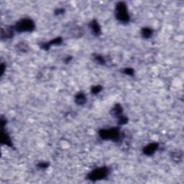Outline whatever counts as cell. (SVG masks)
Masks as SVG:
<instances>
[{"label": "cell", "instance_id": "cell-8", "mask_svg": "<svg viewBox=\"0 0 184 184\" xmlns=\"http://www.w3.org/2000/svg\"><path fill=\"white\" fill-rule=\"evenodd\" d=\"M122 106L119 105V104H116V105L113 106L112 109H111V114L115 117H119L121 115H122Z\"/></svg>", "mask_w": 184, "mask_h": 184}, {"label": "cell", "instance_id": "cell-14", "mask_svg": "<svg viewBox=\"0 0 184 184\" xmlns=\"http://www.w3.org/2000/svg\"><path fill=\"white\" fill-rule=\"evenodd\" d=\"M172 158L173 159L174 161L176 162H180L181 161V159H182V153L181 152H173L172 153Z\"/></svg>", "mask_w": 184, "mask_h": 184}, {"label": "cell", "instance_id": "cell-21", "mask_svg": "<svg viewBox=\"0 0 184 184\" xmlns=\"http://www.w3.org/2000/svg\"><path fill=\"white\" fill-rule=\"evenodd\" d=\"M4 71V67L3 64H2V75H3Z\"/></svg>", "mask_w": 184, "mask_h": 184}, {"label": "cell", "instance_id": "cell-3", "mask_svg": "<svg viewBox=\"0 0 184 184\" xmlns=\"http://www.w3.org/2000/svg\"><path fill=\"white\" fill-rule=\"evenodd\" d=\"M14 27L15 30L18 32H30L35 30L34 21L30 18H23L17 21Z\"/></svg>", "mask_w": 184, "mask_h": 184}, {"label": "cell", "instance_id": "cell-20", "mask_svg": "<svg viewBox=\"0 0 184 184\" xmlns=\"http://www.w3.org/2000/svg\"><path fill=\"white\" fill-rule=\"evenodd\" d=\"M64 12V10L63 9H58L55 11V15H61L63 14Z\"/></svg>", "mask_w": 184, "mask_h": 184}, {"label": "cell", "instance_id": "cell-12", "mask_svg": "<svg viewBox=\"0 0 184 184\" xmlns=\"http://www.w3.org/2000/svg\"><path fill=\"white\" fill-rule=\"evenodd\" d=\"M153 34V30L150 28H143L141 30V35L143 38L149 39Z\"/></svg>", "mask_w": 184, "mask_h": 184}, {"label": "cell", "instance_id": "cell-7", "mask_svg": "<svg viewBox=\"0 0 184 184\" xmlns=\"http://www.w3.org/2000/svg\"><path fill=\"white\" fill-rule=\"evenodd\" d=\"M63 42V39L61 37H56V38L52 40L51 41H50L49 43H43L41 45V47L43 48V49L48 50H49V48H50V46L52 45H61Z\"/></svg>", "mask_w": 184, "mask_h": 184}, {"label": "cell", "instance_id": "cell-4", "mask_svg": "<svg viewBox=\"0 0 184 184\" xmlns=\"http://www.w3.org/2000/svg\"><path fill=\"white\" fill-rule=\"evenodd\" d=\"M109 174V168L106 166L93 170L87 175V179L92 181H100L106 178Z\"/></svg>", "mask_w": 184, "mask_h": 184}, {"label": "cell", "instance_id": "cell-2", "mask_svg": "<svg viewBox=\"0 0 184 184\" xmlns=\"http://www.w3.org/2000/svg\"><path fill=\"white\" fill-rule=\"evenodd\" d=\"M116 18L123 23H127L130 20V17L128 13L127 6L124 2H119L115 6Z\"/></svg>", "mask_w": 184, "mask_h": 184}, {"label": "cell", "instance_id": "cell-17", "mask_svg": "<svg viewBox=\"0 0 184 184\" xmlns=\"http://www.w3.org/2000/svg\"><path fill=\"white\" fill-rule=\"evenodd\" d=\"M118 125H125V124H127V121H128V119L127 117L124 116V115H121L120 117H118Z\"/></svg>", "mask_w": 184, "mask_h": 184}, {"label": "cell", "instance_id": "cell-13", "mask_svg": "<svg viewBox=\"0 0 184 184\" xmlns=\"http://www.w3.org/2000/svg\"><path fill=\"white\" fill-rule=\"evenodd\" d=\"M94 58L95 60V61H96V63H98L99 64H101V65H105V64L106 63L105 58L103 56H101V55L94 54Z\"/></svg>", "mask_w": 184, "mask_h": 184}, {"label": "cell", "instance_id": "cell-6", "mask_svg": "<svg viewBox=\"0 0 184 184\" xmlns=\"http://www.w3.org/2000/svg\"><path fill=\"white\" fill-rule=\"evenodd\" d=\"M159 148V144L158 143H152L148 144L143 148V153L146 156H152L153 155Z\"/></svg>", "mask_w": 184, "mask_h": 184}, {"label": "cell", "instance_id": "cell-19", "mask_svg": "<svg viewBox=\"0 0 184 184\" xmlns=\"http://www.w3.org/2000/svg\"><path fill=\"white\" fill-rule=\"evenodd\" d=\"M123 73L125 74L129 75V76H133L135 72H134V70H133V68H125V69H124Z\"/></svg>", "mask_w": 184, "mask_h": 184}, {"label": "cell", "instance_id": "cell-11", "mask_svg": "<svg viewBox=\"0 0 184 184\" xmlns=\"http://www.w3.org/2000/svg\"><path fill=\"white\" fill-rule=\"evenodd\" d=\"M86 96L83 92H79L75 96V101L77 105H83L86 102Z\"/></svg>", "mask_w": 184, "mask_h": 184}, {"label": "cell", "instance_id": "cell-10", "mask_svg": "<svg viewBox=\"0 0 184 184\" xmlns=\"http://www.w3.org/2000/svg\"><path fill=\"white\" fill-rule=\"evenodd\" d=\"M1 142L2 144L9 146V147H12V143L10 137L9 136V135L6 132H4L3 130H2V138Z\"/></svg>", "mask_w": 184, "mask_h": 184}, {"label": "cell", "instance_id": "cell-9", "mask_svg": "<svg viewBox=\"0 0 184 184\" xmlns=\"http://www.w3.org/2000/svg\"><path fill=\"white\" fill-rule=\"evenodd\" d=\"M89 28L93 31L94 34L96 35H99L101 34V28L99 25V23L96 19H94L89 23Z\"/></svg>", "mask_w": 184, "mask_h": 184}, {"label": "cell", "instance_id": "cell-1", "mask_svg": "<svg viewBox=\"0 0 184 184\" xmlns=\"http://www.w3.org/2000/svg\"><path fill=\"white\" fill-rule=\"evenodd\" d=\"M99 135L105 140H112L114 143H117L120 140L121 132L119 127L101 129L99 131Z\"/></svg>", "mask_w": 184, "mask_h": 184}, {"label": "cell", "instance_id": "cell-15", "mask_svg": "<svg viewBox=\"0 0 184 184\" xmlns=\"http://www.w3.org/2000/svg\"><path fill=\"white\" fill-rule=\"evenodd\" d=\"M17 48H18V50L19 51H22V52H26L27 50H28V45H27L26 43L25 42H21V43H19L18 45H17Z\"/></svg>", "mask_w": 184, "mask_h": 184}, {"label": "cell", "instance_id": "cell-16", "mask_svg": "<svg viewBox=\"0 0 184 184\" xmlns=\"http://www.w3.org/2000/svg\"><path fill=\"white\" fill-rule=\"evenodd\" d=\"M102 86L100 85H96L92 87V89H91V92H92V94H99V92L102 90Z\"/></svg>", "mask_w": 184, "mask_h": 184}, {"label": "cell", "instance_id": "cell-18", "mask_svg": "<svg viewBox=\"0 0 184 184\" xmlns=\"http://www.w3.org/2000/svg\"><path fill=\"white\" fill-rule=\"evenodd\" d=\"M50 163H48V162H41V163H39L37 164V168H41V169H45V168H47L48 166H49Z\"/></svg>", "mask_w": 184, "mask_h": 184}, {"label": "cell", "instance_id": "cell-5", "mask_svg": "<svg viewBox=\"0 0 184 184\" xmlns=\"http://www.w3.org/2000/svg\"><path fill=\"white\" fill-rule=\"evenodd\" d=\"M15 28L14 27L11 26H6L5 28H2L1 30V38L4 39H10L12 38L14 35Z\"/></svg>", "mask_w": 184, "mask_h": 184}]
</instances>
